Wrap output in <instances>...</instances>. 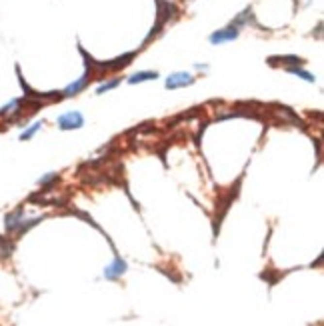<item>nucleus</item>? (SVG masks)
<instances>
[{
	"label": "nucleus",
	"mask_w": 324,
	"mask_h": 326,
	"mask_svg": "<svg viewBox=\"0 0 324 326\" xmlns=\"http://www.w3.org/2000/svg\"><path fill=\"white\" fill-rule=\"evenodd\" d=\"M84 126V116L78 110L64 112L62 116H58V128L60 130H74V128H82Z\"/></svg>",
	"instance_id": "1"
},
{
	"label": "nucleus",
	"mask_w": 324,
	"mask_h": 326,
	"mask_svg": "<svg viewBox=\"0 0 324 326\" xmlns=\"http://www.w3.org/2000/svg\"><path fill=\"white\" fill-rule=\"evenodd\" d=\"M92 74H94V70H90V68H86V72L80 76L76 82H72V84H68L66 88H64L60 94H62V98H70V96H76V94H80L86 86H88V82L92 80Z\"/></svg>",
	"instance_id": "2"
},
{
	"label": "nucleus",
	"mask_w": 324,
	"mask_h": 326,
	"mask_svg": "<svg viewBox=\"0 0 324 326\" xmlns=\"http://www.w3.org/2000/svg\"><path fill=\"white\" fill-rule=\"evenodd\" d=\"M190 84H194V76L190 72H174L166 78V88L168 90H176V88L190 86Z\"/></svg>",
	"instance_id": "3"
},
{
	"label": "nucleus",
	"mask_w": 324,
	"mask_h": 326,
	"mask_svg": "<svg viewBox=\"0 0 324 326\" xmlns=\"http://www.w3.org/2000/svg\"><path fill=\"white\" fill-rule=\"evenodd\" d=\"M238 32H240V30H238L236 26L228 24L226 28H220V30L212 32V34H210V42H212V44H224V42H230V40L238 38Z\"/></svg>",
	"instance_id": "4"
},
{
	"label": "nucleus",
	"mask_w": 324,
	"mask_h": 326,
	"mask_svg": "<svg viewBox=\"0 0 324 326\" xmlns=\"http://www.w3.org/2000/svg\"><path fill=\"white\" fill-rule=\"evenodd\" d=\"M124 272H126V262H124L120 256H116V258H114V262L104 268V276H106L108 280H116L118 276H122Z\"/></svg>",
	"instance_id": "5"
},
{
	"label": "nucleus",
	"mask_w": 324,
	"mask_h": 326,
	"mask_svg": "<svg viewBox=\"0 0 324 326\" xmlns=\"http://www.w3.org/2000/svg\"><path fill=\"white\" fill-rule=\"evenodd\" d=\"M22 220H24V210H22V208H16L14 212L6 214V218H4L6 230H8V232H16V230H18V226L22 224Z\"/></svg>",
	"instance_id": "6"
},
{
	"label": "nucleus",
	"mask_w": 324,
	"mask_h": 326,
	"mask_svg": "<svg viewBox=\"0 0 324 326\" xmlns=\"http://www.w3.org/2000/svg\"><path fill=\"white\" fill-rule=\"evenodd\" d=\"M158 72L154 70H144V72H136L128 78V84H140V82H146V80H156Z\"/></svg>",
	"instance_id": "7"
},
{
	"label": "nucleus",
	"mask_w": 324,
	"mask_h": 326,
	"mask_svg": "<svg viewBox=\"0 0 324 326\" xmlns=\"http://www.w3.org/2000/svg\"><path fill=\"white\" fill-rule=\"evenodd\" d=\"M276 62L284 64V66H300V64H304V60L298 58V56H276V58H270L268 60V64H272V66Z\"/></svg>",
	"instance_id": "8"
},
{
	"label": "nucleus",
	"mask_w": 324,
	"mask_h": 326,
	"mask_svg": "<svg viewBox=\"0 0 324 326\" xmlns=\"http://www.w3.org/2000/svg\"><path fill=\"white\" fill-rule=\"evenodd\" d=\"M286 72H290V74H296V76H300L302 80H306V82H314V74H310V72H306V70H302L300 66H286Z\"/></svg>",
	"instance_id": "9"
},
{
	"label": "nucleus",
	"mask_w": 324,
	"mask_h": 326,
	"mask_svg": "<svg viewBox=\"0 0 324 326\" xmlns=\"http://www.w3.org/2000/svg\"><path fill=\"white\" fill-rule=\"evenodd\" d=\"M12 250H14V244H12L8 238L0 236V258L10 256V254H12Z\"/></svg>",
	"instance_id": "10"
},
{
	"label": "nucleus",
	"mask_w": 324,
	"mask_h": 326,
	"mask_svg": "<svg viewBox=\"0 0 324 326\" xmlns=\"http://www.w3.org/2000/svg\"><path fill=\"white\" fill-rule=\"evenodd\" d=\"M120 84V78H112V80H108V82H102L98 88H96V94H104V92H108V90H112V88H116Z\"/></svg>",
	"instance_id": "11"
},
{
	"label": "nucleus",
	"mask_w": 324,
	"mask_h": 326,
	"mask_svg": "<svg viewBox=\"0 0 324 326\" xmlns=\"http://www.w3.org/2000/svg\"><path fill=\"white\" fill-rule=\"evenodd\" d=\"M42 128V122H36V124H32V126H28L26 130H24V132L20 134V140H30L32 136H34L36 132H38V130Z\"/></svg>",
	"instance_id": "12"
}]
</instances>
